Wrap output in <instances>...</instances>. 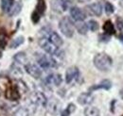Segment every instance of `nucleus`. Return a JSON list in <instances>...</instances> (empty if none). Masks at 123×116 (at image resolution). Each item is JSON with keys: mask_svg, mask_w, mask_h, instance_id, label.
I'll return each instance as SVG.
<instances>
[{"mask_svg": "<svg viewBox=\"0 0 123 116\" xmlns=\"http://www.w3.org/2000/svg\"><path fill=\"white\" fill-rule=\"evenodd\" d=\"M93 63L98 70L101 72H108L113 66V59L108 54L100 52L95 55L93 58Z\"/></svg>", "mask_w": 123, "mask_h": 116, "instance_id": "obj_1", "label": "nucleus"}, {"mask_svg": "<svg viewBox=\"0 0 123 116\" xmlns=\"http://www.w3.org/2000/svg\"><path fill=\"white\" fill-rule=\"evenodd\" d=\"M38 43H39L40 47L44 51H46L48 55H50V56H56L58 58H62L63 54H62V52L60 51V48L57 47L56 45H54L50 41H48L47 39L44 38V37H41L39 39V42Z\"/></svg>", "mask_w": 123, "mask_h": 116, "instance_id": "obj_2", "label": "nucleus"}, {"mask_svg": "<svg viewBox=\"0 0 123 116\" xmlns=\"http://www.w3.org/2000/svg\"><path fill=\"white\" fill-rule=\"evenodd\" d=\"M40 33H41V37H44V38L47 39L48 41H50L57 47H61L63 44V41H62L61 36L56 31H54L53 29L48 28V27L43 28L40 30Z\"/></svg>", "mask_w": 123, "mask_h": 116, "instance_id": "obj_3", "label": "nucleus"}, {"mask_svg": "<svg viewBox=\"0 0 123 116\" xmlns=\"http://www.w3.org/2000/svg\"><path fill=\"white\" fill-rule=\"evenodd\" d=\"M59 29L66 38H72L74 35L75 25L69 17L64 16L59 22Z\"/></svg>", "mask_w": 123, "mask_h": 116, "instance_id": "obj_4", "label": "nucleus"}, {"mask_svg": "<svg viewBox=\"0 0 123 116\" xmlns=\"http://www.w3.org/2000/svg\"><path fill=\"white\" fill-rule=\"evenodd\" d=\"M35 58H36V61H37L39 67H41L44 70H47V69H50V68L57 66V64H56L57 62L53 59L51 56L41 54V53H36Z\"/></svg>", "mask_w": 123, "mask_h": 116, "instance_id": "obj_5", "label": "nucleus"}, {"mask_svg": "<svg viewBox=\"0 0 123 116\" xmlns=\"http://www.w3.org/2000/svg\"><path fill=\"white\" fill-rule=\"evenodd\" d=\"M69 0H51L50 7L53 12L57 13H62L68 9Z\"/></svg>", "mask_w": 123, "mask_h": 116, "instance_id": "obj_6", "label": "nucleus"}, {"mask_svg": "<svg viewBox=\"0 0 123 116\" xmlns=\"http://www.w3.org/2000/svg\"><path fill=\"white\" fill-rule=\"evenodd\" d=\"M5 97L12 101H17L20 98L19 89L16 85H8V87L5 91Z\"/></svg>", "mask_w": 123, "mask_h": 116, "instance_id": "obj_7", "label": "nucleus"}, {"mask_svg": "<svg viewBox=\"0 0 123 116\" xmlns=\"http://www.w3.org/2000/svg\"><path fill=\"white\" fill-rule=\"evenodd\" d=\"M25 71L28 73L31 76H32L33 78H36V79H39L41 76H42V71H41V68L34 64V63H26L25 64Z\"/></svg>", "mask_w": 123, "mask_h": 116, "instance_id": "obj_8", "label": "nucleus"}, {"mask_svg": "<svg viewBox=\"0 0 123 116\" xmlns=\"http://www.w3.org/2000/svg\"><path fill=\"white\" fill-rule=\"evenodd\" d=\"M80 76V70L77 66H71L69 68H67L66 72H65V82L67 84L72 83L73 81L77 80Z\"/></svg>", "mask_w": 123, "mask_h": 116, "instance_id": "obj_9", "label": "nucleus"}, {"mask_svg": "<svg viewBox=\"0 0 123 116\" xmlns=\"http://www.w3.org/2000/svg\"><path fill=\"white\" fill-rule=\"evenodd\" d=\"M62 82V77L60 74L53 73L50 74L45 78V83L47 86H60Z\"/></svg>", "mask_w": 123, "mask_h": 116, "instance_id": "obj_10", "label": "nucleus"}, {"mask_svg": "<svg viewBox=\"0 0 123 116\" xmlns=\"http://www.w3.org/2000/svg\"><path fill=\"white\" fill-rule=\"evenodd\" d=\"M70 16L72 17V19L74 20V21H76V22H82V21H84L85 20V18H86V13H85V12L84 11H82L80 8H79V7H76V6H74V7H72V8H70Z\"/></svg>", "mask_w": 123, "mask_h": 116, "instance_id": "obj_11", "label": "nucleus"}, {"mask_svg": "<svg viewBox=\"0 0 123 116\" xmlns=\"http://www.w3.org/2000/svg\"><path fill=\"white\" fill-rule=\"evenodd\" d=\"M86 10L90 14L94 15V16H100L102 14V6L98 2L87 5L86 6Z\"/></svg>", "mask_w": 123, "mask_h": 116, "instance_id": "obj_12", "label": "nucleus"}, {"mask_svg": "<svg viewBox=\"0 0 123 116\" xmlns=\"http://www.w3.org/2000/svg\"><path fill=\"white\" fill-rule=\"evenodd\" d=\"M111 88H112V82L109 79H104V80L100 81L98 84L91 86L88 89V91L91 93V92H95L98 90H110Z\"/></svg>", "mask_w": 123, "mask_h": 116, "instance_id": "obj_13", "label": "nucleus"}, {"mask_svg": "<svg viewBox=\"0 0 123 116\" xmlns=\"http://www.w3.org/2000/svg\"><path fill=\"white\" fill-rule=\"evenodd\" d=\"M93 100H94V96L90 92L89 93H82L78 97V103L80 105H83V106L90 105L93 102Z\"/></svg>", "mask_w": 123, "mask_h": 116, "instance_id": "obj_14", "label": "nucleus"}, {"mask_svg": "<svg viewBox=\"0 0 123 116\" xmlns=\"http://www.w3.org/2000/svg\"><path fill=\"white\" fill-rule=\"evenodd\" d=\"M46 10V0H37V4H36V7H35V10L34 12H37L40 16L45 14Z\"/></svg>", "mask_w": 123, "mask_h": 116, "instance_id": "obj_15", "label": "nucleus"}, {"mask_svg": "<svg viewBox=\"0 0 123 116\" xmlns=\"http://www.w3.org/2000/svg\"><path fill=\"white\" fill-rule=\"evenodd\" d=\"M102 29L104 30V32H105V34H107L109 36H111V35H114L115 33H116V29H115V26H114V24L110 21V20H107L104 24H103V27H102Z\"/></svg>", "mask_w": 123, "mask_h": 116, "instance_id": "obj_16", "label": "nucleus"}, {"mask_svg": "<svg viewBox=\"0 0 123 116\" xmlns=\"http://www.w3.org/2000/svg\"><path fill=\"white\" fill-rule=\"evenodd\" d=\"M14 3V0H0V7L2 12H9Z\"/></svg>", "mask_w": 123, "mask_h": 116, "instance_id": "obj_17", "label": "nucleus"}, {"mask_svg": "<svg viewBox=\"0 0 123 116\" xmlns=\"http://www.w3.org/2000/svg\"><path fill=\"white\" fill-rule=\"evenodd\" d=\"M47 108H48V110H49V112H51L52 114H57V112L59 111V104H58V102L57 100H55V99H52V101L50 100V101H48L47 100Z\"/></svg>", "mask_w": 123, "mask_h": 116, "instance_id": "obj_18", "label": "nucleus"}, {"mask_svg": "<svg viewBox=\"0 0 123 116\" xmlns=\"http://www.w3.org/2000/svg\"><path fill=\"white\" fill-rule=\"evenodd\" d=\"M22 3L21 2H15L13 4V6L12 7V9L10 10V12H8L9 13V16L11 17H13V16H16L20 13L21 10H22Z\"/></svg>", "mask_w": 123, "mask_h": 116, "instance_id": "obj_19", "label": "nucleus"}, {"mask_svg": "<svg viewBox=\"0 0 123 116\" xmlns=\"http://www.w3.org/2000/svg\"><path fill=\"white\" fill-rule=\"evenodd\" d=\"M13 59L16 63H19V64H26V61H27V54L23 51L21 52H18L16 53L13 57Z\"/></svg>", "mask_w": 123, "mask_h": 116, "instance_id": "obj_20", "label": "nucleus"}, {"mask_svg": "<svg viewBox=\"0 0 123 116\" xmlns=\"http://www.w3.org/2000/svg\"><path fill=\"white\" fill-rule=\"evenodd\" d=\"M8 43V37L7 32L5 29L0 28V49H4Z\"/></svg>", "mask_w": 123, "mask_h": 116, "instance_id": "obj_21", "label": "nucleus"}, {"mask_svg": "<svg viewBox=\"0 0 123 116\" xmlns=\"http://www.w3.org/2000/svg\"><path fill=\"white\" fill-rule=\"evenodd\" d=\"M75 28L78 30V32L81 35H85L88 31V27L87 24H85L83 21L82 22H76L75 24Z\"/></svg>", "mask_w": 123, "mask_h": 116, "instance_id": "obj_22", "label": "nucleus"}, {"mask_svg": "<svg viewBox=\"0 0 123 116\" xmlns=\"http://www.w3.org/2000/svg\"><path fill=\"white\" fill-rule=\"evenodd\" d=\"M84 115L85 116H99V110L98 108L88 106L84 110Z\"/></svg>", "mask_w": 123, "mask_h": 116, "instance_id": "obj_23", "label": "nucleus"}, {"mask_svg": "<svg viewBox=\"0 0 123 116\" xmlns=\"http://www.w3.org/2000/svg\"><path fill=\"white\" fill-rule=\"evenodd\" d=\"M24 42H25V38H24L23 36H18V37L14 38V39L11 42L10 47H11L12 49H15L17 47H19L21 44H24Z\"/></svg>", "mask_w": 123, "mask_h": 116, "instance_id": "obj_24", "label": "nucleus"}, {"mask_svg": "<svg viewBox=\"0 0 123 116\" xmlns=\"http://www.w3.org/2000/svg\"><path fill=\"white\" fill-rule=\"evenodd\" d=\"M87 27H88V29H90L93 32L97 31L98 29H99L98 23L97 21H95V20H90V21L87 23Z\"/></svg>", "mask_w": 123, "mask_h": 116, "instance_id": "obj_25", "label": "nucleus"}, {"mask_svg": "<svg viewBox=\"0 0 123 116\" xmlns=\"http://www.w3.org/2000/svg\"><path fill=\"white\" fill-rule=\"evenodd\" d=\"M104 10H105V12L106 14L111 15L115 12V7L112 3L110 2H105V5H104Z\"/></svg>", "mask_w": 123, "mask_h": 116, "instance_id": "obj_26", "label": "nucleus"}, {"mask_svg": "<svg viewBox=\"0 0 123 116\" xmlns=\"http://www.w3.org/2000/svg\"><path fill=\"white\" fill-rule=\"evenodd\" d=\"M13 116H29V111L25 108H20L14 112Z\"/></svg>", "mask_w": 123, "mask_h": 116, "instance_id": "obj_27", "label": "nucleus"}, {"mask_svg": "<svg viewBox=\"0 0 123 116\" xmlns=\"http://www.w3.org/2000/svg\"><path fill=\"white\" fill-rule=\"evenodd\" d=\"M40 18H41V16L38 14L37 12H35L33 11V12L31 13V21H32V23H33V24H37V23H39Z\"/></svg>", "mask_w": 123, "mask_h": 116, "instance_id": "obj_28", "label": "nucleus"}, {"mask_svg": "<svg viewBox=\"0 0 123 116\" xmlns=\"http://www.w3.org/2000/svg\"><path fill=\"white\" fill-rule=\"evenodd\" d=\"M99 41H100V42H105V43H107V42L110 41V36L104 33V34H102V35L99 36Z\"/></svg>", "mask_w": 123, "mask_h": 116, "instance_id": "obj_29", "label": "nucleus"}, {"mask_svg": "<svg viewBox=\"0 0 123 116\" xmlns=\"http://www.w3.org/2000/svg\"><path fill=\"white\" fill-rule=\"evenodd\" d=\"M65 110H67V111H68V112L71 114V113H73V112L75 111V110H76V107H75V105H74V104H69Z\"/></svg>", "mask_w": 123, "mask_h": 116, "instance_id": "obj_30", "label": "nucleus"}, {"mask_svg": "<svg viewBox=\"0 0 123 116\" xmlns=\"http://www.w3.org/2000/svg\"><path fill=\"white\" fill-rule=\"evenodd\" d=\"M115 104H116V100H113L112 101V103H111V112H115Z\"/></svg>", "mask_w": 123, "mask_h": 116, "instance_id": "obj_31", "label": "nucleus"}, {"mask_svg": "<svg viewBox=\"0 0 123 116\" xmlns=\"http://www.w3.org/2000/svg\"><path fill=\"white\" fill-rule=\"evenodd\" d=\"M69 115H70V113H69V112H68L66 110H64L62 111V113L61 116H69Z\"/></svg>", "mask_w": 123, "mask_h": 116, "instance_id": "obj_32", "label": "nucleus"}, {"mask_svg": "<svg viewBox=\"0 0 123 116\" xmlns=\"http://www.w3.org/2000/svg\"><path fill=\"white\" fill-rule=\"evenodd\" d=\"M118 38H119V40H120V41H121V42L123 43V33H120V34H119Z\"/></svg>", "mask_w": 123, "mask_h": 116, "instance_id": "obj_33", "label": "nucleus"}, {"mask_svg": "<svg viewBox=\"0 0 123 116\" xmlns=\"http://www.w3.org/2000/svg\"><path fill=\"white\" fill-rule=\"evenodd\" d=\"M119 95H120V97L123 99V88L119 91Z\"/></svg>", "mask_w": 123, "mask_h": 116, "instance_id": "obj_34", "label": "nucleus"}, {"mask_svg": "<svg viewBox=\"0 0 123 116\" xmlns=\"http://www.w3.org/2000/svg\"><path fill=\"white\" fill-rule=\"evenodd\" d=\"M78 2H80V3H86V2H88V1H90V0H76Z\"/></svg>", "mask_w": 123, "mask_h": 116, "instance_id": "obj_35", "label": "nucleus"}, {"mask_svg": "<svg viewBox=\"0 0 123 116\" xmlns=\"http://www.w3.org/2000/svg\"><path fill=\"white\" fill-rule=\"evenodd\" d=\"M2 57V49H0V58Z\"/></svg>", "mask_w": 123, "mask_h": 116, "instance_id": "obj_36", "label": "nucleus"}, {"mask_svg": "<svg viewBox=\"0 0 123 116\" xmlns=\"http://www.w3.org/2000/svg\"><path fill=\"white\" fill-rule=\"evenodd\" d=\"M121 116H123V114H122V115H121Z\"/></svg>", "mask_w": 123, "mask_h": 116, "instance_id": "obj_37", "label": "nucleus"}]
</instances>
